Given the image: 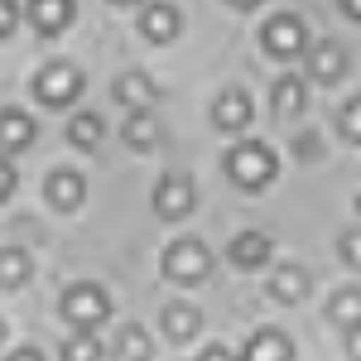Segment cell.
Returning a JSON list of instances; mask_svg holds the SVG:
<instances>
[{"label":"cell","mask_w":361,"mask_h":361,"mask_svg":"<svg viewBox=\"0 0 361 361\" xmlns=\"http://www.w3.org/2000/svg\"><path fill=\"white\" fill-rule=\"evenodd\" d=\"M260 39H265V49H270L275 58H299V54H304V44H308L304 25H299L294 15H275V20L265 25Z\"/></svg>","instance_id":"8992f818"},{"label":"cell","mask_w":361,"mask_h":361,"mask_svg":"<svg viewBox=\"0 0 361 361\" xmlns=\"http://www.w3.org/2000/svg\"><path fill=\"white\" fill-rule=\"evenodd\" d=\"M304 97H308V87H304V78H279L275 82V92H270V111H275V121H294V116L304 111Z\"/></svg>","instance_id":"5bb4252c"},{"label":"cell","mask_w":361,"mask_h":361,"mask_svg":"<svg viewBox=\"0 0 361 361\" xmlns=\"http://www.w3.org/2000/svg\"><path fill=\"white\" fill-rule=\"evenodd\" d=\"M197 202V188L188 173H169V178H159V188H154V212L159 217H169V222H178V217H188Z\"/></svg>","instance_id":"5b68a950"},{"label":"cell","mask_w":361,"mask_h":361,"mask_svg":"<svg viewBox=\"0 0 361 361\" xmlns=\"http://www.w3.org/2000/svg\"><path fill=\"white\" fill-rule=\"evenodd\" d=\"M342 73H347V54H342V44H328V39H323V44L308 49V78H313V82H337Z\"/></svg>","instance_id":"30bf717a"},{"label":"cell","mask_w":361,"mask_h":361,"mask_svg":"<svg viewBox=\"0 0 361 361\" xmlns=\"http://www.w3.org/2000/svg\"><path fill=\"white\" fill-rule=\"evenodd\" d=\"M121 135L130 149H149L159 145V116L154 111H130V121H121Z\"/></svg>","instance_id":"e0dca14e"},{"label":"cell","mask_w":361,"mask_h":361,"mask_svg":"<svg viewBox=\"0 0 361 361\" xmlns=\"http://www.w3.org/2000/svg\"><path fill=\"white\" fill-rule=\"evenodd\" d=\"M63 361H102L97 333H73L68 342H63Z\"/></svg>","instance_id":"cb8c5ba5"},{"label":"cell","mask_w":361,"mask_h":361,"mask_svg":"<svg viewBox=\"0 0 361 361\" xmlns=\"http://www.w3.org/2000/svg\"><path fill=\"white\" fill-rule=\"evenodd\" d=\"M10 193H15V164H10V159L0 154V202H5Z\"/></svg>","instance_id":"f1b7e54d"},{"label":"cell","mask_w":361,"mask_h":361,"mask_svg":"<svg viewBox=\"0 0 361 361\" xmlns=\"http://www.w3.org/2000/svg\"><path fill=\"white\" fill-rule=\"evenodd\" d=\"M44 197L54 202L58 212H78V207H82V197H87L82 173H73V169H58L54 178H49V188H44Z\"/></svg>","instance_id":"52a82bcc"},{"label":"cell","mask_w":361,"mask_h":361,"mask_svg":"<svg viewBox=\"0 0 361 361\" xmlns=\"http://www.w3.org/2000/svg\"><path fill=\"white\" fill-rule=\"evenodd\" d=\"M25 279H29V255L20 246H5L0 250V284L5 289H20Z\"/></svg>","instance_id":"44dd1931"},{"label":"cell","mask_w":361,"mask_h":361,"mask_svg":"<svg viewBox=\"0 0 361 361\" xmlns=\"http://www.w3.org/2000/svg\"><path fill=\"white\" fill-rule=\"evenodd\" d=\"M197 328H202V313H197L193 304H169V308H164V333L173 337V342H188V337H197Z\"/></svg>","instance_id":"d6986e66"},{"label":"cell","mask_w":361,"mask_h":361,"mask_svg":"<svg viewBox=\"0 0 361 361\" xmlns=\"http://www.w3.org/2000/svg\"><path fill=\"white\" fill-rule=\"evenodd\" d=\"M164 275L173 279V284H202V279L212 275V255H207L202 241L183 236V241H173V246L164 250Z\"/></svg>","instance_id":"3957f363"},{"label":"cell","mask_w":361,"mask_h":361,"mask_svg":"<svg viewBox=\"0 0 361 361\" xmlns=\"http://www.w3.org/2000/svg\"><path fill=\"white\" fill-rule=\"evenodd\" d=\"M0 337H5V323H0Z\"/></svg>","instance_id":"e575fe53"},{"label":"cell","mask_w":361,"mask_h":361,"mask_svg":"<svg viewBox=\"0 0 361 361\" xmlns=\"http://www.w3.org/2000/svg\"><path fill=\"white\" fill-rule=\"evenodd\" d=\"M5 361H44V352H34V347H20V352H10Z\"/></svg>","instance_id":"4dcf8cb0"},{"label":"cell","mask_w":361,"mask_h":361,"mask_svg":"<svg viewBox=\"0 0 361 361\" xmlns=\"http://www.w3.org/2000/svg\"><path fill=\"white\" fill-rule=\"evenodd\" d=\"M68 140H73L78 149H97V145H102V116H92V111L73 116V121H68Z\"/></svg>","instance_id":"7402d4cb"},{"label":"cell","mask_w":361,"mask_h":361,"mask_svg":"<svg viewBox=\"0 0 361 361\" xmlns=\"http://www.w3.org/2000/svg\"><path fill=\"white\" fill-rule=\"evenodd\" d=\"M149 352H154V347H149V333L130 323V328H121V337H116L111 361H149Z\"/></svg>","instance_id":"ffe728a7"},{"label":"cell","mask_w":361,"mask_h":361,"mask_svg":"<svg viewBox=\"0 0 361 361\" xmlns=\"http://www.w3.org/2000/svg\"><path fill=\"white\" fill-rule=\"evenodd\" d=\"M342 15H352V20H361V0H342Z\"/></svg>","instance_id":"1f68e13d"},{"label":"cell","mask_w":361,"mask_h":361,"mask_svg":"<svg viewBox=\"0 0 361 361\" xmlns=\"http://www.w3.org/2000/svg\"><path fill=\"white\" fill-rule=\"evenodd\" d=\"M29 140H34V121H29L25 111H0V149H5V154L25 149Z\"/></svg>","instance_id":"ac0fdd59"},{"label":"cell","mask_w":361,"mask_h":361,"mask_svg":"<svg viewBox=\"0 0 361 361\" xmlns=\"http://www.w3.org/2000/svg\"><path fill=\"white\" fill-rule=\"evenodd\" d=\"M308 294V270H299V265H279L275 275H270V299H279V304H299Z\"/></svg>","instance_id":"2e32d148"},{"label":"cell","mask_w":361,"mask_h":361,"mask_svg":"<svg viewBox=\"0 0 361 361\" xmlns=\"http://www.w3.org/2000/svg\"><path fill=\"white\" fill-rule=\"evenodd\" d=\"M342 135L352 140V145H361V102H352V106L342 111Z\"/></svg>","instance_id":"d4e9b609"},{"label":"cell","mask_w":361,"mask_h":361,"mask_svg":"<svg viewBox=\"0 0 361 361\" xmlns=\"http://www.w3.org/2000/svg\"><path fill=\"white\" fill-rule=\"evenodd\" d=\"M357 212H361V197H357Z\"/></svg>","instance_id":"d590c367"},{"label":"cell","mask_w":361,"mask_h":361,"mask_svg":"<svg viewBox=\"0 0 361 361\" xmlns=\"http://www.w3.org/2000/svg\"><path fill=\"white\" fill-rule=\"evenodd\" d=\"M111 5H135V0H111Z\"/></svg>","instance_id":"836d02e7"},{"label":"cell","mask_w":361,"mask_h":361,"mask_svg":"<svg viewBox=\"0 0 361 361\" xmlns=\"http://www.w3.org/2000/svg\"><path fill=\"white\" fill-rule=\"evenodd\" d=\"M106 289L102 284H68L63 289V318L73 323V333H97L102 323H106Z\"/></svg>","instance_id":"7a4b0ae2"},{"label":"cell","mask_w":361,"mask_h":361,"mask_svg":"<svg viewBox=\"0 0 361 361\" xmlns=\"http://www.w3.org/2000/svg\"><path fill=\"white\" fill-rule=\"evenodd\" d=\"M347 357H352V361H361V323L352 328V333H347Z\"/></svg>","instance_id":"f546056e"},{"label":"cell","mask_w":361,"mask_h":361,"mask_svg":"<svg viewBox=\"0 0 361 361\" xmlns=\"http://www.w3.org/2000/svg\"><path fill=\"white\" fill-rule=\"evenodd\" d=\"M20 25V0H0V39H10Z\"/></svg>","instance_id":"484cf974"},{"label":"cell","mask_w":361,"mask_h":361,"mask_svg":"<svg viewBox=\"0 0 361 361\" xmlns=\"http://www.w3.org/2000/svg\"><path fill=\"white\" fill-rule=\"evenodd\" d=\"M212 121L222 130H246L250 126V97L241 87H226L222 97H217V106H212Z\"/></svg>","instance_id":"7c38bea8"},{"label":"cell","mask_w":361,"mask_h":361,"mask_svg":"<svg viewBox=\"0 0 361 361\" xmlns=\"http://www.w3.org/2000/svg\"><path fill=\"white\" fill-rule=\"evenodd\" d=\"M78 92H82V73H78L73 63H49V68L34 78V97H39L44 106H68Z\"/></svg>","instance_id":"277c9868"},{"label":"cell","mask_w":361,"mask_h":361,"mask_svg":"<svg viewBox=\"0 0 361 361\" xmlns=\"http://www.w3.org/2000/svg\"><path fill=\"white\" fill-rule=\"evenodd\" d=\"M328 313H333V323H342L347 333L361 323V289H342L333 304H328Z\"/></svg>","instance_id":"603a6c76"},{"label":"cell","mask_w":361,"mask_h":361,"mask_svg":"<svg viewBox=\"0 0 361 361\" xmlns=\"http://www.w3.org/2000/svg\"><path fill=\"white\" fill-rule=\"evenodd\" d=\"M226 5H236V10H255L260 0H226Z\"/></svg>","instance_id":"d6a6232c"},{"label":"cell","mask_w":361,"mask_h":361,"mask_svg":"<svg viewBox=\"0 0 361 361\" xmlns=\"http://www.w3.org/2000/svg\"><path fill=\"white\" fill-rule=\"evenodd\" d=\"M275 173H279L275 149L260 145V140H241L236 149H226V178L241 183V188H265Z\"/></svg>","instance_id":"6da1fadb"},{"label":"cell","mask_w":361,"mask_h":361,"mask_svg":"<svg viewBox=\"0 0 361 361\" xmlns=\"http://www.w3.org/2000/svg\"><path fill=\"white\" fill-rule=\"evenodd\" d=\"M111 97L121 102V106H130V111H149V106H154V97H159V87L149 82L145 73H126V78H116Z\"/></svg>","instance_id":"8fae6325"},{"label":"cell","mask_w":361,"mask_h":361,"mask_svg":"<svg viewBox=\"0 0 361 361\" xmlns=\"http://www.w3.org/2000/svg\"><path fill=\"white\" fill-rule=\"evenodd\" d=\"M29 25L39 34H63L73 25V0H29Z\"/></svg>","instance_id":"9c48e42d"},{"label":"cell","mask_w":361,"mask_h":361,"mask_svg":"<svg viewBox=\"0 0 361 361\" xmlns=\"http://www.w3.org/2000/svg\"><path fill=\"white\" fill-rule=\"evenodd\" d=\"M342 260H347L352 270H361V231H347V236H342Z\"/></svg>","instance_id":"4316f807"},{"label":"cell","mask_w":361,"mask_h":361,"mask_svg":"<svg viewBox=\"0 0 361 361\" xmlns=\"http://www.w3.org/2000/svg\"><path fill=\"white\" fill-rule=\"evenodd\" d=\"M197 361H241V357H236L231 347H222V342H212V347H202V352H197Z\"/></svg>","instance_id":"83f0119b"},{"label":"cell","mask_w":361,"mask_h":361,"mask_svg":"<svg viewBox=\"0 0 361 361\" xmlns=\"http://www.w3.org/2000/svg\"><path fill=\"white\" fill-rule=\"evenodd\" d=\"M241 361H294V342L279 333V328H260V333L246 342Z\"/></svg>","instance_id":"ba28073f"},{"label":"cell","mask_w":361,"mask_h":361,"mask_svg":"<svg viewBox=\"0 0 361 361\" xmlns=\"http://www.w3.org/2000/svg\"><path fill=\"white\" fill-rule=\"evenodd\" d=\"M270 250H275V241H270L265 231H241V236L231 241V265L255 270V265H265V260H270Z\"/></svg>","instance_id":"9a60e30c"},{"label":"cell","mask_w":361,"mask_h":361,"mask_svg":"<svg viewBox=\"0 0 361 361\" xmlns=\"http://www.w3.org/2000/svg\"><path fill=\"white\" fill-rule=\"evenodd\" d=\"M140 34H145L149 44H173V39H178V10H173V5H145Z\"/></svg>","instance_id":"4fadbf2b"}]
</instances>
